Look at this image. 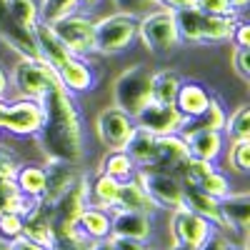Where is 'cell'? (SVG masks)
<instances>
[{
	"label": "cell",
	"instance_id": "cell-31",
	"mask_svg": "<svg viewBox=\"0 0 250 250\" xmlns=\"http://www.w3.org/2000/svg\"><path fill=\"white\" fill-rule=\"evenodd\" d=\"M135 163L128 158V153L125 150H108L105 155H103L100 165H98V173H105L115 180H130L135 175Z\"/></svg>",
	"mask_w": 250,
	"mask_h": 250
},
{
	"label": "cell",
	"instance_id": "cell-43",
	"mask_svg": "<svg viewBox=\"0 0 250 250\" xmlns=\"http://www.w3.org/2000/svg\"><path fill=\"white\" fill-rule=\"evenodd\" d=\"M233 70L243 83L250 80V48H235L233 50Z\"/></svg>",
	"mask_w": 250,
	"mask_h": 250
},
{
	"label": "cell",
	"instance_id": "cell-2",
	"mask_svg": "<svg viewBox=\"0 0 250 250\" xmlns=\"http://www.w3.org/2000/svg\"><path fill=\"white\" fill-rule=\"evenodd\" d=\"M8 75L15 93L30 100H43L55 85H62L55 68H50L40 58H20Z\"/></svg>",
	"mask_w": 250,
	"mask_h": 250
},
{
	"label": "cell",
	"instance_id": "cell-30",
	"mask_svg": "<svg viewBox=\"0 0 250 250\" xmlns=\"http://www.w3.org/2000/svg\"><path fill=\"white\" fill-rule=\"evenodd\" d=\"M118 188H120V180H115V178H110L105 173H95L90 178V183H88L90 203L105 208V210H113L115 198H118Z\"/></svg>",
	"mask_w": 250,
	"mask_h": 250
},
{
	"label": "cell",
	"instance_id": "cell-50",
	"mask_svg": "<svg viewBox=\"0 0 250 250\" xmlns=\"http://www.w3.org/2000/svg\"><path fill=\"white\" fill-rule=\"evenodd\" d=\"M8 88H10V75L5 70V65L0 62V100H3L8 95Z\"/></svg>",
	"mask_w": 250,
	"mask_h": 250
},
{
	"label": "cell",
	"instance_id": "cell-16",
	"mask_svg": "<svg viewBox=\"0 0 250 250\" xmlns=\"http://www.w3.org/2000/svg\"><path fill=\"white\" fill-rule=\"evenodd\" d=\"M0 40L20 58H38L33 30L20 28L13 20V15L8 10V0H0Z\"/></svg>",
	"mask_w": 250,
	"mask_h": 250
},
{
	"label": "cell",
	"instance_id": "cell-14",
	"mask_svg": "<svg viewBox=\"0 0 250 250\" xmlns=\"http://www.w3.org/2000/svg\"><path fill=\"white\" fill-rule=\"evenodd\" d=\"M40 123H43V108H40V100L18 98V100H13V103L5 105V115H3L0 130H5L10 135L28 138V135H35L40 130Z\"/></svg>",
	"mask_w": 250,
	"mask_h": 250
},
{
	"label": "cell",
	"instance_id": "cell-35",
	"mask_svg": "<svg viewBox=\"0 0 250 250\" xmlns=\"http://www.w3.org/2000/svg\"><path fill=\"white\" fill-rule=\"evenodd\" d=\"M8 10H10L15 23L20 28H25V30H33L40 23L38 0H8Z\"/></svg>",
	"mask_w": 250,
	"mask_h": 250
},
{
	"label": "cell",
	"instance_id": "cell-55",
	"mask_svg": "<svg viewBox=\"0 0 250 250\" xmlns=\"http://www.w3.org/2000/svg\"><path fill=\"white\" fill-rule=\"evenodd\" d=\"M100 0H80V5H88V8H95Z\"/></svg>",
	"mask_w": 250,
	"mask_h": 250
},
{
	"label": "cell",
	"instance_id": "cell-9",
	"mask_svg": "<svg viewBox=\"0 0 250 250\" xmlns=\"http://www.w3.org/2000/svg\"><path fill=\"white\" fill-rule=\"evenodd\" d=\"M50 28L60 38V43L70 50V55L88 58L95 53V33H93L95 20H90L88 15H80V13L65 15L58 23H53Z\"/></svg>",
	"mask_w": 250,
	"mask_h": 250
},
{
	"label": "cell",
	"instance_id": "cell-53",
	"mask_svg": "<svg viewBox=\"0 0 250 250\" xmlns=\"http://www.w3.org/2000/svg\"><path fill=\"white\" fill-rule=\"evenodd\" d=\"M168 250H195V248H188V245H180V243H170Z\"/></svg>",
	"mask_w": 250,
	"mask_h": 250
},
{
	"label": "cell",
	"instance_id": "cell-6",
	"mask_svg": "<svg viewBox=\"0 0 250 250\" xmlns=\"http://www.w3.org/2000/svg\"><path fill=\"white\" fill-rule=\"evenodd\" d=\"M88 183H90V175L88 173H80V178L68 188L60 198H55L53 203H48L50 208V225H53V235H60V233H68L75 228L83 208L90 203V193H88Z\"/></svg>",
	"mask_w": 250,
	"mask_h": 250
},
{
	"label": "cell",
	"instance_id": "cell-44",
	"mask_svg": "<svg viewBox=\"0 0 250 250\" xmlns=\"http://www.w3.org/2000/svg\"><path fill=\"white\" fill-rule=\"evenodd\" d=\"M113 5H115L120 13H128V15L140 18L143 13H148L155 3H153V0H113Z\"/></svg>",
	"mask_w": 250,
	"mask_h": 250
},
{
	"label": "cell",
	"instance_id": "cell-48",
	"mask_svg": "<svg viewBox=\"0 0 250 250\" xmlns=\"http://www.w3.org/2000/svg\"><path fill=\"white\" fill-rule=\"evenodd\" d=\"M10 250H48L45 245H40V243H33V240H28V238H15V240H10Z\"/></svg>",
	"mask_w": 250,
	"mask_h": 250
},
{
	"label": "cell",
	"instance_id": "cell-57",
	"mask_svg": "<svg viewBox=\"0 0 250 250\" xmlns=\"http://www.w3.org/2000/svg\"><path fill=\"white\" fill-rule=\"evenodd\" d=\"M150 250H158V248H150Z\"/></svg>",
	"mask_w": 250,
	"mask_h": 250
},
{
	"label": "cell",
	"instance_id": "cell-15",
	"mask_svg": "<svg viewBox=\"0 0 250 250\" xmlns=\"http://www.w3.org/2000/svg\"><path fill=\"white\" fill-rule=\"evenodd\" d=\"M153 218L148 213H138V210H110V235L118 238H135V240H148L153 238Z\"/></svg>",
	"mask_w": 250,
	"mask_h": 250
},
{
	"label": "cell",
	"instance_id": "cell-13",
	"mask_svg": "<svg viewBox=\"0 0 250 250\" xmlns=\"http://www.w3.org/2000/svg\"><path fill=\"white\" fill-rule=\"evenodd\" d=\"M133 128H135L133 115L123 113L115 105L100 110V115L95 118V135L105 150H125Z\"/></svg>",
	"mask_w": 250,
	"mask_h": 250
},
{
	"label": "cell",
	"instance_id": "cell-33",
	"mask_svg": "<svg viewBox=\"0 0 250 250\" xmlns=\"http://www.w3.org/2000/svg\"><path fill=\"white\" fill-rule=\"evenodd\" d=\"M228 168L238 175H248L250 173V138H240V140H230L228 148L223 150Z\"/></svg>",
	"mask_w": 250,
	"mask_h": 250
},
{
	"label": "cell",
	"instance_id": "cell-34",
	"mask_svg": "<svg viewBox=\"0 0 250 250\" xmlns=\"http://www.w3.org/2000/svg\"><path fill=\"white\" fill-rule=\"evenodd\" d=\"M38 8H40V23L53 25L60 18L78 13L80 0H38Z\"/></svg>",
	"mask_w": 250,
	"mask_h": 250
},
{
	"label": "cell",
	"instance_id": "cell-11",
	"mask_svg": "<svg viewBox=\"0 0 250 250\" xmlns=\"http://www.w3.org/2000/svg\"><path fill=\"white\" fill-rule=\"evenodd\" d=\"M180 138L185 140V148L190 158L208 160V163H218L225 150V135L220 130H210L205 125L188 120L185 128L180 130Z\"/></svg>",
	"mask_w": 250,
	"mask_h": 250
},
{
	"label": "cell",
	"instance_id": "cell-54",
	"mask_svg": "<svg viewBox=\"0 0 250 250\" xmlns=\"http://www.w3.org/2000/svg\"><path fill=\"white\" fill-rule=\"evenodd\" d=\"M5 105H8V100L3 98V100H0V125H3V115H5Z\"/></svg>",
	"mask_w": 250,
	"mask_h": 250
},
{
	"label": "cell",
	"instance_id": "cell-45",
	"mask_svg": "<svg viewBox=\"0 0 250 250\" xmlns=\"http://www.w3.org/2000/svg\"><path fill=\"white\" fill-rule=\"evenodd\" d=\"M230 43L235 48H250V25L245 20H235V28H233V35H230Z\"/></svg>",
	"mask_w": 250,
	"mask_h": 250
},
{
	"label": "cell",
	"instance_id": "cell-46",
	"mask_svg": "<svg viewBox=\"0 0 250 250\" xmlns=\"http://www.w3.org/2000/svg\"><path fill=\"white\" fill-rule=\"evenodd\" d=\"M18 160L8 153V150H0V180H13L18 173Z\"/></svg>",
	"mask_w": 250,
	"mask_h": 250
},
{
	"label": "cell",
	"instance_id": "cell-47",
	"mask_svg": "<svg viewBox=\"0 0 250 250\" xmlns=\"http://www.w3.org/2000/svg\"><path fill=\"white\" fill-rule=\"evenodd\" d=\"M110 243L115 250H150L153 245L148 240H135V238H118V235H110Z\"/></svg>",
	"mask_w": 250,
	"mask_h": 250
},
{
	"label": "cell",
	"instance_id": "cell-1",
	"mask_svg": "<svg viewBox=\"0 0 250 250\" xmlns=\"http://www.w3.org/2000/svg\"><path fill=\"white\" fill-rule=\"evenodd\" d=\"M43 123L35 133L38 148L45 160L62 163H83L85 158V133H83V115L75 105V95L62 85H55L43 100Z\"/></svg>",
	"mask_w": 250,
	"mask_h": 250
},
{
	"label": "cell",
	"instance_id": "cell-41",
	"mask_svg": "<svg viewBox=\"0 0 250 250\" xmlns=\"http://www.w3.org/2000/svg\"><path fill=\"white\" fill-rule=\"evenodd\" d=\"M198 250H245V248H243V245H238L235 240H230L225 233H220L218 228H215L213 235L208 238V240H205Z\"/></svg>",
	"mask_w": 250,
	"mask_h": 250
},
{
	"label": "cell",
	"instance_id": "cell-29",
	"mask_svg": "<svg viewBox=\"0 0 250 250\" xmlns=\"http://www.w3.org/2000/svg\"><path fill=\"white\" fill-rule=\"evenodd\" d=\"M15 185L18 190L23 193L25 198H43L45 193V165H35V163H28V165H18V173H15Z\"/></svg>",
	"mask_w": 250,
	"mask_h": 250
},
{
	"label": "cell",
	"instance_id": "cell-4",
	"mask_svg": "<svg viewBox=\"0 0 250 250\" xmlns=\"http://www.w3.org/2000/svg\"><path fill=\"white\" fill-rule=\"evenodd\" d=\"M138 40L155 55H165L173 53L183 40L178 35V25H175V15L173 10H148L138 18Z\"/></svg>",
	"mask_w": 250,
	"mask_h": 250
},
{
	"label": "cell",
	"instance_id": "cell-18",
	"mask_svg": "<svg viewBox=\"0 0 250 250\" xmlns=\"http://www.w3.org/2000/svg\"><path fill=\"white\" fill-rule=\"evenodd\" d=\"M62 88L68 93L78 95V93H88L90 88H95V70L90 68V62L85 58H70L68 62H62V65L55 70Z\"/></svg>",
	"mask_w": 250,
	"mask_h": 250
},
{
	"label": "cell",
	"instance_id": "cell-49",
	"mask_svg": "<svg viewBox=\"0 0 250 250\" xmlns=\"http://www.w3.org/2000/svg\"><path fill=\"white\" fill-rule=\"evenodd\" d=\"M158 8H165V10H180V8H188L193 5V0H153Z\"/></svg>",
	"mask_w": 250,
	"mask_h": 250
},
{
	"label": "cell",
	"instance_id": "cell-23",
	"mask_svg": "<svg viewBox=\"0 0 250 250\" xmlns=\"http://www.w3.org/2000/svg\"><path fill=\"white\" fill-rule=\"evenodd\" d=\"M75 230L83 233L88 240H105L110 238V210L100 205L88 203L75 223Z\"/></svg>",
	"mask_w": 250,
	"mask_h": 250
},
{
	"label": "cell",
	"instance_id": "cell-21",
	"mask_svg": "<svg viewBox=\"0 0 250 250\" xmlns=\"http://www.w3.org/2000/svg\"><path fill=\"white\" fill-rule=\"evenodd\" d=\"M210 103V90L195 80H185L180 83V90L175 95V108L180 110V115L185 120H198L203 115V110Z\"/></svg>",
	"mask_w": 250,
	"mask_h": 250
},
{
	"label": "cell",
	"instance_id": "cell-51",
	"mask_svg": "<svg viewBox=\"0 0 250 250\" xmlns=\"http://www.w3.org/2000/svg\"><path fill=\"white\" fill-rule=\"evenodd\" d=\"M90 250H115V248H113L110 238H105V240H93L90 243Z\"/></svg>",
	"mask_w": 250,
	"mask_h": 250
},
{
	"label": "cell",
	"instance_id": "cell-25",
	"mask_svg": "<svg viewBox=\"0 0 250 250\" xmlns=\"http://www.w3.org/2000/svg\"><path fill=\"white\" fill-rule=\"evenodd\" d=\"M155 145H158V135L135 125L128 138V145H125V153L135 163V168H150L155 158Z\"/></svg>",
	"mask_w": 250,
	"mask_h": 250
},
{
	"label": "cell",
	"instance_id": "cell-37",
	"mask_svg": "<svg viewBox=\"0 0 250 250\" xmlns=\"http://www.w3.org/2000/svg\"><path fill=\"white\" fill-rule=\"evenodd\" d=\"M225 118H228V110H225V105H223V100L215 98V95H210V103H208V108L203 110V115H200L195 123L205 125V128H210V130H220V133H223V128H225Z\"/></svg>",
	"mask_w": 250,
	"mask_h": 250
},
{
	"label": "cell",
	"instance_id": "cell-32",
	"mask_svg": "<svg viewBox=\"0 0 250 250\" xmlns=\"http://www.w3.org/2000/svg\"><path fill=\"white\" fill-rule=\"evenodd\" d=\"M33 203H35L33 198H25L18 190L15 180H0V215H5V213L25 215L33 208Z\"/></svg>",
	"mask_w": 250,
	"mask_h": 250
},
{
	"label": "cell",
	"instance_id": "cell-27",
	"mask_svg": "<svg viewBox=\"0 0 250 250\" xmlns=\"http://www.w3.org/2000/svg\"><path fill=\"white\" fill-rule=\"evenodd\" d=\"M235 20H238V13H233V15H205L203 13L200 45L225 43V40H230L233 28H235Z\"/></svg>",
	"mask_w": 250,
	"mask_h": 250
},
{
	"label": "cell",
	"instance_id": "cell-17",
	"mask_svg": "<svg viewBox=\"0 0 250 250\" xmlns=\"http://www.w3.org/2000/svg\"><path fill=\"white\" fill-rule=\"evenodd\" d=\"M33 40H35V50H38V58L45 60L50 68H60L62 62H68L73 55L70 50L60 43V38L55 35V30L48 25V23H38L33 28Z\"/></svg>",
	"mask_w": 250,
	"mask_h": 250
},
{
	"label": "cell",
	"instance_id": "cell-40",
	"mask_svg": "<svg viewBox=\"0 0 250 250\" xmlns=\"http://www.w3.org/2000/svg\"><path fill=\"white\" fill-rule=\"evenodd\" d=\"M20 235H23V215L20 213L0 215V238L3 240H15Z\"/></svg>",
	"mask_w": 250,
	"mask_h": 250
},
{
	"label": "cell",
	"instance_id": "cell-10",
	"mask_svg": "<svg viewBox=\"0 0 250 250\" xmlns=\"http://www.w3.org/2000/svg\"><path fill=\"white\" fill-rule=\"evenodd\" d=\"M215 225L210 220H205L203 215L188 210L185 205L175 208L168 213V233H170V243H180L188 248H200L208 238L213 235Z\"/></svg>",
	"mask_w": 250,
	"mask_h": 250
},
{
	"label": "cell",
	"instance_id": "cell-7",
	"mask_svg": "<svg viewBox=\"0 0 250 250\" xmlns=\"http://www.w3.org/2000/svg\"><path fill=\"white\" fill-rule=\"evenodd\" d=\"M133 178L150 195V200L158 205V210L170 213L183 205V183L175 173L158 170V168H138Z\"/></svg>",
	"mask_w": 250,
	"mask_h": 250
},
{
	"label": "cell",
	"instance_id": "cell-38",
	"mask_svg": "<svg viewBox=\"0 0 250 250\" xmlns=\"http://www.w3.org/2000/svg\"><path fill=\"white\" fill-rule=\"evenodd\" d=\"M200 190H205L208 195H213V198H225L228 193L233 190V185H230V178H228L223 170H218V168H213L210 173H208L205 178H203V183L198 185Z\"/></svg>",
	"mask_w": 250,
	"mask_h": 250
},
{
	"label": "cell",
	"instance_id": "cell-24",
	"mask_svg": "<svg viewBox=\"0 0 250 250\" xmlns=\"http://www.w3.org/2000/svg\"><path fill=\"white\" fill-rule=\"evenodd\" d=\"M115 208L120 210H138V213H148V215H158V205L150 200V195L140 188V183L135 178L123 180L118 188V198H115ZM113 208V210H115Z\"/></svg>",
	"mask_w": 250,
	"mask_h": 250
},
{
	"label": "cell",
	"instance_id": "cell-22",
	"mask_svg": "<svg viewBox=\"0 0 250 250\" xmlns=\"http://www.w3.org/2000/svg\"><path fill=\"white\" fill-rule=\"evenodd\" d=\"M185 158H190V155H188L185 140L180 138V133H175V135H158L155 158H153V165H150V168L175 173Z\"/></svg>",
	"mask_w": 250,
	"mask_h": 250
},
{
	"label": "cell",
	"instance_id": "cell-5",
	"mask_svg": "<svg viewBox=\"0 0 250 250\" xmlns=\"http://www.w3.org/2000/svg\"><path fill=\"white\" fill-rule=\"evenodd\" d=\"M150 78H153V70L148 65H143V62L133 68H125L113 80V105L135 118V113L150 100Z\"/></svg>",
	"mask_w": 250,
	"mask_h": 250
},
{
	"label": "cell",
	"instance_id": "cell-42",
	"mask_svg": "<svg viewBox=\"0 0 250 250\" xmlns=\"http://www.w3.org/2000/svg\"><path fill=\"white\" fill-rule=\"evenodd\" d=\"M193 5L205 15H233L230 0H193Z\"/></svg>",
	"mask_w": 250,
	"mask_h": 250
},
{
	"label": "cell",
	"instance_id": "cell-3",
	"mask_svg": "<svg viewBox=\"0 0 250 250\" xmlns=\"http://www.w3.org/2000/svg\"><path fill=\"white\" fill-rule=\"evenodd\" d=\"M95 53L100 55H118L128 50L138 38V18L128 13H110L95 20Z\"/></svg>",
	"mask_w": 250,
	"mask_h": 250
},
{
	"label": "cell",
	"instance_id": "cell-56",
	"mask_svg": "<svg viewBox=\"0 0 250 250\" xmlns=\"http://www.w3.org/2000/svg\"><path fill=\"white\" fill-rule=\"evenodd\" d=\"M0 250H10V240H3V238H0Z\"/></svg>",
	"mask_w": 250,
	"mask_h": 250
},
{
	"label": "cell",
	"instance_id": "cell-52",
	"mask_svg": "<svg viewBox=\"0 0 250 250\" xmlns=\"http://www.w3.org/2000/svg\"><path fill=\"white\" fill-rule=\"evenodd\" d=\"M248 3H250V0H230V8H233V10L238 13V10H243V8H245Z\"/></svg>",
	"mask_w": 250,
	"mask_h": 250
},
{
	"label": "cell",
	"instance_id": "cell-8",
	"mask_svg": "<svg viewBox=\"0 0 250 250\" xmlns=\"http://www.w3.org/2000/svg\"><path fill=\"white\" fill-rule=\"evenodd\" d=\"M220 208V220L218 230L225 233L230 240L243 245L248 250V228H250V195L245 190H230L218 203Z\"/></svg>",
	"mask_w": 250,
	"mask_h": 250
},
{
	"label": "cell",
	"instance_id": "cell-26",
	"mask_svg": "<svg viewBox=\"0 0 250 250\" xmlns=\"http://www.w3.org/2000/svg\"><path fill=\"white\" fill-rule=\"evenodd\" d=\"M218 198L208 195L205 190H200V188L195 185H183V205L188 208V210H193L198 215H203L205 220H210L213 225H218L220 220V208H218Z\"/></svg>",
	"mask_w": 250,
	"mask_h": 250
},
{
	"label": "cell",
	"instance_id": "cell-39",
	"mask_svg": "<svg viewBox=\"0 0 250 250\" xmlns=\"http://www.w3.org/2000/svg\"><path fill=\"white\" fill-rule=\"evenodd\" d=\"M90 243L83 233H78L75 228L68 233H60V235H53V243L48 245V250H90Z\"/></svg>",
	"mask_w": 250,
	"mask_h": 250
},
{
	"label": "cell",
	"instance_id": "cell-36",
	"mask_svg": "<svg viewBox=\"0 0 250 250\" xmlns=\"http://www.w3.org/2000/svg\"><path fill=\"white\" fill-rule=\"evenodd\" d=\"M223 135H225V140L250 138V105H238L230 115L225 118Z\"/></svg>",
	"mask_w": 250,
	"mask_h": 250
},
{
	"label": "cell",
	"instance_id": "cell-19",
	"mask_svg": "<svg viewBox=\"0 0 250 250\" xmlns=\"http://www.w3.org/2000/svg\"><path fill=\"white\" fill-rule=\"evenodd\" d=\"M23 238L40 243V245H50L53 243V225H50V208L43 198H38L33 208L23 215Z\"/></svg>",
	"mask_w": 250,
	"mask_h": 250
},
{
	"label": "cell",
	"instance_id": "cell-12",
	"mask_svg": "<svg viewBox=\"0 0 250 250\" xmlns=\"http://www.w3.org/2000/svg\"><path fill=\"white\" fill-rule=\"evenodd\" d=\"M133 120H135V125L150 130L153 135H175L188 123L173 103H155V100L145 103V105L135 113Z\"/></svg>",
	"mask_w": 250,
	"mask_h": 250
},
{
	"label": "cell",
	"instance_id": "cell-28",
	"mask_svg": "<svg viewBox=\"0 0 250 250\" xmlns=\"http://www.w3.org/2000/svg\"><path fill=\"white\" fill-rule=\"evenodd\" d=\"M183 75L173 68H163V70H153L150 78V100L155 103H173L175 105V95L180 90Z\"/></svg>",
	"mask_w": 250,
	"mask_h": 250
},
{
	"label": "cell",
	"instance_id": "cell-20",
	"mask_svg": "<svg viewBox=\"0 0 250 250\" xmlns=\"http://www.w3.org/2000/svg\"><path fill=\"white\" fill-rule=\"evenodd\" d=\"M80 168L73 163H62V160H45V193L43 200L53 203L55 198H60L68 188L80 178Z\"/></svg>",
	"mask_w": 250,
	"mask_h": 250
}]
</instances>
